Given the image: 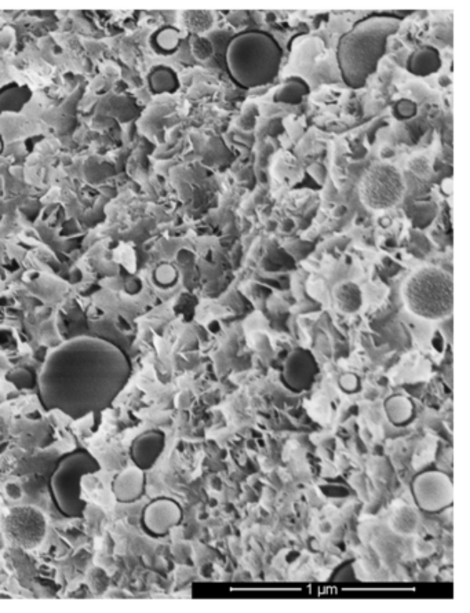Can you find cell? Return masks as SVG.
<instances>
[{
  "label": "cell",
  "mask_w": 470,
  "mask_h": 613,
  "mask_svg": "<svg viewBox=\"0 0 470 613\" xmlns=\"http://www.w3.org/2000/svg\"><path fill=\"white\" fill-rule=\"evenodd\" d=\"M131 375L127 355L104 338L78 337L47 357L38 379L43 407L72 419L109 408Z\"/></svg>",
  "instance_id": "cell-1"
},
{
  "label": "cell",
  "mask_w": 470,
  "mask_h": 613,
  "mask_svg": "<svg viewBox=\"0 0 470 613\" xmlns=\"http://www.w3.org/2000/svg\"><path fill=\"white\" fill-rule=\"evenodd\" d=\"M401 19L389 14H374L357 21L336 44L335 60L342 83L360 90L376 74L388 53L389 40L400 31Z\"/></svg>",
  "instance_id": "cell-2"
},
{
  "label": "cell",
  "mask_w": 470,
  "mask_h": 613,
  "mask_svg": "<svg viewBox=\"0 0 470 613\" xmlns=\"http://www.w3.org/2000/svg\"><path fill=\"white\" fill-rule=\"evenodd\" d=\"M283 49L272 34L247 29L229 40L225 50L226 69L232 81L243 90L271 84L279 76Z\"/></svg>",
  "instance_id": "cell-3"
},
{
  "label": "cell",
  "mask_w": 470,
  "mask_h": 613,
  "mask_svg": "<svg viewBox=\"0 0 470 613\" xmlns=\"http://www.w3.org/2000/svg\"><path fill=\"white\" fill-rule=\"evenodd\" d=\"M403 298L416 317L433 321L447 318L454 310V278L436 266L421 268L407 278Z\"/></svg>",
  "instance_id": "cell-4"
},
{
  "label": "cell",
  "mask_w": 470,
  "mask_h": 613,
  "mask_svg": "<svg viewBox=\"0 0 470 613\" xmlns=\"http://www.w3.org/2000/svg\"><path fill=\"white\" fill-rule=\"evenodd\" d=\"M99 470V460L81 448L59 459L50 478V492L61 515L66 518H83L87 502L83 499L81 482L84 477Z\"/></svg>",
  "instance_id": "cell-5"
},
{
  "label": "cell",
  "mask_w": 470,
  "mask_h": 613,
  "mask_svg": "<svg viewBox=\"0 0 470 613\" xmlns=\"http://www.w3.org/2000/svg\"><path fill=\"white\" fill-rule=\"evenodd\" d=\"M291 68L294 75L306 80L311 88L342 83L335 54L319 36H309L295 47Z\"/></svg>",
  "instance_id": "cell-6"
},
{
  "label": "cell",
  "mask_w": 470,
  "mask_h": 613,
  "mask_svg": "<svg viewBox=\"0 0 470 613\" xmlns=\"http://www.w3.org/2000/svg\"><path fill=\"white\" fill-rule=\"evenodd\" d=\"M406 183L401 173L391 164H375L360 182L361 201L371 210L393 208L404 196Z\"/></svg>",
  "instance_id": "cell-7"
},
{
  "label": "cell",
  "mask_w": 470,
  "mask_h": 613,
  "mask_svg": "<svg viewBox=\"0 0 470 613\" xmlns=\"http://www.w3.org/2000/svg\"><path fill=\"white\" fill-rule=\"evenodd\" d=\"M411 492L416 507L431 515L444 512L454 502L452 480L439 470L416 475L412 480Z\"/></svg>",
  "instance_id": "cell-8"
},
{
  "label": "cell",
  "mask_w": 470,
  "mask_h": 613,
  "mask_svg": "<svg viewBox=\"0 0 470 613\" xmlns=\"http://www.w3.org/2000/svg\"><path fill=\"white\" fill-rule=\"evenodd\" d=\"M7 539L21 549L32 550L43 542L47 522L44 515L31 506L17 507L11 510L3 522Z\"/></svg>",
  "instance_id": "cell-9"
},
{
  "label": "cell",
  "mask_w": 470,
  "mask_h": 613,
  "mask_svg": "<svg viewBox=\"0 0 470 613\" xmlns=\"http://www.w3.org/2000/svg\"><path fill=\"white\" fill-rule=\"evenodd\" d=\"M319 374V364L314 353L304 348H296L283 364L281 382L293 393H304L312 389Z\"/></svg>",
  "instance_id": "cell-10"
},
{
  "label": "cell",
  "mask_w": 470,
  "mask_h": 613,
  "mask_svg": "<svg viewBox=\"0 0 470 613\" xmlns=\"http://www.w3.org/2000/svg\"><path fill=\"white\" fill-rule=\"evenodd\" d=\"M182 521L179 503L170 497H157L142 512V530L152 537H163L170 534Z\"/></svg>",
  "instance_id": "cell-11"
},
{
  "label": "cell",
  "mask_w": 470,
  "mask_h": 613,
  "mask_svg": "<svg viewBox=\"0 0 470 613\" xmlns=\"http://www.w3.org/2000/svg\"><path fill=\"white\" fill-rule=\"evenodd\" d=\"M166 448V435L160 430H148L134 438L130 445V457L134 466L146 472L156 465Z\"/></svg>",
  "instance_id": "cell-12"
},
{
  "label": "cell",
  "mask_w": 470,
  "mask_h": 613,
  "mask_svg": "<svg viewBox=\"0 0 470 613\" xmlns=\"http://www.w3.org/2000/svg\"><path fill=\"white\" fill-rule=\"evenodd\" d=\"M112 492L119 503H134L139 500L146 490L145 472L133 467L116 475L112 481Z\"/></svg>",
  "instance_id": "cell-13"
},
{
  "label": "cell",
  "mask_w": 470,
  "mask_h": 613,
  "mask_svg": "<svg viewBox=\"0 0 470 613\" xmlns=\"http://www.w3.org/2000/svg\"><path fill=\"white\" fill-rule=\"evenodd\" d=\"M443 66L440 51L433 46H421L409 56L406 68L407 71L419 78H428L437 74Z\"/></svg>",
  "instance_id": "cell-14"
},
{
  "label": "cell",
  "mask_w": 470,
  "mask_h": 613,
  "mask_svg": "<svg viewBox=\"0 0 470 613\" xmlns=\"http://www.w3.org/2000/svg\"><path fill=\"white\" fill-rule=\"evenodd\" d=\"M311 90L312 88L306 80L293 75L284 80V83L277 88V91L274 93V102L298 105L309 96Z\"/></svg>",
  "instance_id": "cell-15"
},
{
  "label": "cell",
  "mask_w": 470,
  "mask_h": 613,
  "mask_svg": "<svg viewBox=\"0 0 470 613\" xmlns=\"http://www.w3.org/2000/svg\"><path fill=\"white\" fill-rule=\"evenodd\" d=\"M384 408L389 422L394 426L409 425L415 414L414 402L404 395H394L386 398Z\"/></svg>",
  "instance_id": "cell-16"
},
{
  "label": "cell",
  "mask_w": 470,
  "mask_h": 613,
  "mask_svg": "<svg viewBox=\"0 0 470 613\" xmlns=\"http://www.w3.org/2000/svg\"><path fill=\"white\" fill-rule=\"evenodd\" d=\"M334 298H335L336 308L346 315L357 312L363 303L361 290L359 288L357 284L349 281L342 283L335 288Z\"/></svg>",
  "instance_id": "cell-17"
},
{
  "label": "cell",
  "mask_w": 470,
  "mask_h": 613,
  "mask_svg": "<svg viewBox=\"0 0 470 613\" xmlns=\"http://www.w3.org/2000/svg\"><path fill=\"white\" fill-rule=\"evenodd\" d=\"M181 34L174 26H164L154 35V47L157 53L173 54L181 46Z\"/></svg>",
  "instance_id": "cell-18"
},
{
  "label": "cell",
  "mask_w": 470,
  "mask_h": 613,
  "mask_svg": "<svg viewBox=\"0 0 470 613\" xmlns=\"http://www.w3.org/2000/svg\"><path fill=\"white\" fill-rule=\"evenodd\" d=\"M151 84L156 93H174L179 87V80L173 69L159 66L151 76Z\"/></svg>",
  "instance_id": "cell-19"
},
{
  "label": "cell",
  "mask_w": 470,
  "mask_h": 613,
  "mask_svg": "<svg viewBox=\"0 0 470 613\" xmlns=\"http://www.w3.org/2000/svg\"><path fill=\"white\" fill-rule=\"evenodd\" d=\"M391 525L397 534H414L418 527V515L410 507H401L393 515Z\"/></svg>",
  "instance_id": "cell-20"
},
{
  "label": "cell",
  "mask_w": 470,
  "mask_h": 613,
  "mask_svg": "<svg viewBox=\"0 0 470 613\" xmlns=\"http://www.w3.org/2000/svg\"><path fill=\"white\" fill-rule=\"evenodd\" d=\"M418 112V106L414 101L410 99H401L399 102H396L394 108H393V115L394 118L399 120L412 119Z\"/></svg>",
  "instance_id": "cell-21"
},
{
  "label": "cell",
  "mask_w": 470,
  "mask_h": 613,
  "mask_svg": "<svg viewBox=\"0 0 470 613\" xmlns=\"http://www.w3.org/2000/svg\"><path fill=\"white\" fill-rule=\"evenodd\" d=\"M339 385L346 393H353L359 389V378L353 374H346L339 379Z\"/></svg>",
  "instance_id": "cell-22"
}]
</instances>
